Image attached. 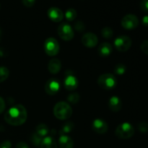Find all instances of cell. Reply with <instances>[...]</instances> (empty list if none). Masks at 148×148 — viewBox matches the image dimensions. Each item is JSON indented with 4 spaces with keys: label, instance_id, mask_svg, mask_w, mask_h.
I'll return each mask as SVG.
<instances>
[{
    "label": "cell",
    "instance_id": "6da1fadb",
    "mask_svg": "<svg viewBox=\"0 0 148 148\" xmlns=\"http://www.w3.org/2000/svg\"><path fill=\"white\" fill-rule=\"evenodd\" d=\"M27 118V113L23 105L17 104L10 108L4 114L6 122L12 126H20L24 124Z\"/></svg>",
    "mask_w": 148,
    "mask_h": 148
},
{
    "label": "cell",
    "instance_id": "7a4b0ae2",
    "mask_svg": "<svg viewBox=\"0 0 148 148\" xmlns=\"http://www.w3.org/2000/svg\"><path fill=\"white\" fill-rule=\"evenodd\" d=\"M53 114L58 119L66 120L72 116V109L69 103L61 101L55 105L53 108Z\"/></svg>",
    "mask_w": 148,
    "mask_h": 148
},
{
    "label": "cell",
    "instance_id": "3957f363",
    "mask_svg": "<svg viewBox=\"0 0 148 148\" xmlns=\"http://www.w3.org/2000/svg\"><path fill=\"white\" fill-rule=\"evenodd\" d=\"M134 129L130 123L124 122L119 124L116 130L115 134L119 139L127 140L134 135Z\"/></svg>",
    "mask_w": 148,
    "mask_h": 148
},
{
    "label": "cell",
    "instance_id": "277c9868",
    "mask_svg": "<svg viewBox=\"0 0 148 148\" xmlns=\"http://www.w3.org/2000/svg\"><path fill=\"white\" fill-rule=\"evenodd\" d=\"M98 84L103 89L112 90L116 86L117 80L112 74H103L98 77Z\"/></svg>",
    "mask_w": 148,
    "mask_h": 148
},
{
    "label": "cell",
    "instance_id": "5b68a950",
    "mask_svg": "<svg viewBox=\"0 0 148 148\" xmlns=\"http://www.w3.org/2000/svg\"><path fill=\"white\" fill-rule=\"evenodd\" d=\"M59 42L53 38H49L44 42V51L47 55L54 56L59 52Z\"/></svg>",
    "mask_w": 148,
    "mask_h": 148
},
{
    "label": "cell",
    "instance_id": "8992f818",
    "mask_svg": "<svg viewBox=\"0 0 148 148\" xmlns=\"http://www.w3.org/2000/svg\"><path fill=\"white\" fill-rule=\"evenodd\" d=\"M59 37L64 40L69 41L74 38V31L69 24L66 23H62L59 25L57 29Z\"/></svg>",
    "mask_w": 148,
    "mask_h": 148
},
{
    "label": "cell",
    "instance_id": "52a82bcc",
    "mask_svg": "<svg viewBox=\"0 0 148 148\" xmlns=\"http://www.w3.org/2000/svg\"><path fill=\"white\" fill-rule=\"evenodd\" d=\"M132 44V39L130 37L126 36H121L116 38L114 40V46L115 48L121 52L127 51Z\"/></svg>",
    "mask_w": 148,
    "mask_h": 148
},
{
    "label": "cell",
    "instance_id": "ba28073f",
    "mask_svg": "<svg viewBox=\"0 0 148 148\" xmlns=\"http://www.w3.org/2000/svg\"><path fill=\"white\" fill-rule=\"evenodd\" d=\"M121 23L122 27L126 30H134L138 26L139 20L134 14H129L123 17Z\"/></svg>",
    "mask_w": 148,
    "mask_h": 148
},
{
    "label": "cell",
    "instance_id": "9c48e42d",
    "mask_svg": "<svg viewBox=\"0 0 148 148\" xmlns=\"http://www.w3.org/2000/svg\"><path fill=\"white\" fill-rule=\"evenodd\" d=\"M60 87L61 85L59 79L51 78L46 82L45 85V91L48 95H54L59 92Z\"/></svg>",
    "mask_w": 148,
    "mask_h": 148
},
{
    "label": "cell",
    "instance_id": "30bf717a",
    "mask_svg": "<svg viewBox=\"0 0 148 148\" xmlns=\"http://www.w3.org/2000/svg\"><path fill=\"white\" fill-rule=\"evenodd\" d=\"M92 129L95 132L100 134H103L107 132L108 130V126L104 120L101 119H97L92 121Z\"/></svg>",
    "mask_w": 148,
    "mask_h": 148
},
{
    "label": "cell",
    "instance_id": "8fae6325",
    "mask_svg": "<svg viewBox=\"0 0 148 148\" xmlns=\"http://www.w3.org/2000/svg\"><path fill=\"white\" fill-rule=\"evenodd\" d=\"M98 37L92 33H87L82 36V43L88 48H94L98 44Z\"/></svg>",
    "mask_w": 148,
    "mask_h": 148
},
{
    "label": "cell",
    "instance_id": "7c38bea8",
    "mask_svg": "<svg viewBox=\"0 0 148 148\" xmlns=\"http://www.w3.org/2000/svg\"><path fill=\"white\" fill-rule=\"evenodd\" d=\"M48 16L49 19L54 23L61 22L64 18L63 12L58 7H51L48 10Z\"/></svg>",
    "mask_w": 148,
    "mask_h": 148
},
{
    "label": "cell",
    "instance_id": "4fadbf2b",
    "mask_svg": "<svg viewBox=\"0 0 148 148\" xmlns=\"http://www.w3.org/2000/svg\"><path fill=\"white\" fill-rule=\"evenodd\" d=\"M64 86L66 90L69 91H73L77 88L79 82L75 76L72 75H66L64 80Z\"/></svg>",
    "mask_w": 148,
    "mask_h": 148
},
{
    "label": "cell",
    "instance_id": "5bb4252c",
    "mask_svg": "<svg viewBox=\"0 0 148 148\" xmlns=\"http://www.w3.org/2000/svg\"><path fill=\"white\" fill-rule=\"evenodd\" d=\"M113 48L110 43H103L99 46L98 49V54L101 57H108L112 53Z\"/></svg>",
    "mask_w": 148,
    "mask_h": 148
},
{
    "label": "cell",
    "instance_id": "9a60e30c",
    "mask_svg": "<svg viewBox=\"0 0 148 148\" xmlns=\"http://www.w3.org/2000/svg\"><path fill=\"white\" fill-rule=\"evenodd\" d=\"M108 107L111 111L114 112L119 111L122 107L121 99L117 96H112L108 101Z\"/></svg>",
    "mask_w": 148,
    "mask_h": 148
},
{
    "label": "cell",
    "instance_id": "2e32d148",
    "mask_svg": "<svg viewBox=\"0 0 148 148\" xmlns=\"http://www.w3.org/2000/svg\"><path fill=\"white\" fill-rule=\"evenodd\" d=\"M62 68V63L60 60L56 58H53L49 61V65H48V69H49V72L51 74H57Z\"/></svg>",
    "mask_w": 148,
    "mask_h": 148
},
{
    "label": "cell",
    "instance_id": "e0dca14e",
    "mask_svg": "<svg viewBox=\"0 0 148 148\" xmlns=\"http://www.w3.org/2000/svg\"><path fill=\"white\" fill-rule=\"evenodd\" d=\"M60 148H73L74 141L70 137L67 135H61L59 140Z\"/></svg>",
    "mask_w": 148,
    "mask_h": 148
},
{
    "label": "cell",
    "instance_id": "ac0fdd59",
    "mask_svg": "<svg viewBox=\"0 0 148 148\" xmlns=\"http://www.w3.org/2000/svg\"><path fill=\"white\" fill-rule=\"evenodd\" d=\"M40 147V148H57V144L53 137H46L42 140Z\"/></svg>",
    "mask_w": 148,
    "mask_h": 148
},
{
    "label": "cell",
    "instance_id": "d6986e66",
    "mask_svg": "<svg viewBox=\"0 0 148 148\" xmlns=\"http://www.w3.org/2000/svg\"><path fill=\"white\" fill-rule=\"evenodd\" d=\"M49 132V129L47 125L44 124H40L36 127V132L38 134L39 136H40L41 137H44L45 136H46L48 134Z\"/></svg>",
    "mask_w": 148,
    "mask_h": 148
},
{
    "label": "cell",
    "instance_id": "ffe728a7",
    "mask_svg": "<svg viewBox=\"0 0 148 148\" xmlns=\"http://www.w3.org/2000/svg\"><path fill=\"white\" fill-rule=\"evenodd\" d=\"M43 139V137L39 136L37 133L34 132L30 137V141L36 147H39V146H40Z\"/></svg>",
    "mask_w": 148,
    "mask_h": 148
},
{
    "label": "cell",
    "instance_id": "44dd1931",
    "mask_svg": "<svg viewBox=\"0 0 148 148\" xmlns=\"http://www.w3.org/2000/svg\"><path fill=\"white\" fill-rule=\"evenodd\" d=\"M77 12L75 9L69 8L66 10V13H65V17L68 21H73L75 18L77 17Z\"/></svg>",
    "mask_w": 148,
    "mask_h": 148
},
{
    "label": "cell",
    "instance_id": "7402d4cb",
    "mask_svg": "<svg viewBox=\"0 0 148 148\" xmlns=\"http://www.w3.org/2000/svg\"><path fill=\"white\" fill-rule=\"evenodd\" d=\"M10 75V71L5 66H0V82L5 81Z\"/></svg>",
    "mask_w": 148,
    "mask_h": 148
},
{
    "label": "cell",
    "instance_id": "603a6c76",
    "mask_svg": "<svg viewBox=\"0 0 148 148\" xmlns=\"http://www.w3.org/2000/svg\"><path fill=\"white\" fill-rule=\"evenodd\" d=\"M74 128V124L72 122H66L64 124L61 130V134L62 135H66V134L69 133Z\"/></svg>",
    "mask_w": 148,
    "mask_h": 148
},
{
    "label": "cell",
    "instance_id": "cb8c5ba5",
    "mask_svg": "<svg viewBox=\"0 0 148 148\" xmlns=\"http://www.w3.org/2000/svg\"><path fill=\"white\" fill-rule=\"evenodd\" d=\"M126 70H127V67H126L125 65L123 64H120V63L116 65L115 67H114V69L115 74H116V75H124V74L125 73Z\"/></svg>",
    "mask_w": 148,
    "mask_h": 148
},
{
    "label": "cell",
    "instance_id": "d4e9b609",
    "mask_svg": "<svg viewBox=\"0 0 148 148\" xmlns=\"http://www.w3.org/2000/svg\"><path fill=\"white\" fill-rule=\"evenodd\" d=\"M79 95L77 92H72V93L69 94L67 97V100L70 103L72 104H76L79 102Z\"/></svg>",
    "mask_w": 148,
    "mask_h": 148
},
{
    "label": "cell",
    "instance_id": "484cf974",
    "mask_svg": "<svg viewBox=\"0 0 148 148\" xmlns=\"http://www.w3.org/2000/svg\"><path fill=\"white\" fill-rule=\"evenodd\" d=\"M101 35L105 38H111L113 36V30L111 27H105L101 30Z\"/></svg>",
    "mask_w": 148,
    "mask_h": 148
},
{
    "label": "cell",
    "instance_id": "4316f807",
    "mask_svg": "<svg viewBox=\"0 0 148 148\" xmlns=\"http://www.w3.org/2000/svg\"><path fill=\"white\" fill-rule=\"evenodd\" d=\"M138 129L142 133H147L148 132V123L143 121L138 125Z\"/></svg>",
    "mask_w": 148,
    "mask_h": 148
},
{
    "label": "cell",
    "instance_id": "83f0119b",
    "mask_svg": "<svg viewBox=\"0 0 148 148\" xmlns=\"http://www.w3.org/2000/svg\"><path fill=\"white\" fill-rule=\"evenodd\" d=\"M140 49L143 51V53L148 55V40H145L142 43Z\"/></svg>",
    "mask_w": 148,
    "mask_h": 148
},
{
    "label": "cell",
    "instance_id": "f1b7e54d",
    "mask_svg": "<svg viewBox=\"0 0 148 148\" xmlns=\"http://www.w3.org/2000/svg\"><path fill=\"white\" fill-rule=\"evenodd\" d=\"M75 28L77 31H82V30H85V25H84V23L82 22L77 21L75 24Z\"/></svg>",
    "mask_w": 148,
    "mask_h": 148
},
{
    "label": "cell",
    "instance_id": "f546056e",
    "mask_svg": "<svg viewBox=\"0 0 148 148\" xmlns=\"http://www.w3.org/2000/svg\"><path fill=\"white\" fill-rule=\"evenodd\" d=\"M36 0H22V3L26 7H31L35 4Z\"/></svg>",
    "mask_w": 148,
    "mask_h": 148
},
{
    "label": "cell",
    "instance_id": "4dcf8cb0",
    "mask_svg": "<svg viewBox=\"0 0 148 148\" xmlns=\"http://www.w3.org/2000/svg\"><path fill=\"white\" fill-rule=\"evenodd\" d=\"M140 7L142 10L145 12H148V1L147 0H143L140 4Z\"/></svg>",
    "mask_w": 148,
    "mask_h": 148
},
{
    "label": "cell",
    "instance_id": "1f68e13d",
    "mask_svg": "<svg viewBox=\"0 0 148 148\" xmlns=\"http://www.w3.org/2000/svg\"><path fill=\"white\" fill-rule=\"evenodd\" d=\"M12 144L10 141H4L0 144V148H11Z\"/></svg>",
    "mask_w": 148,
    "mask_h": 148
},
{
    "label": "cell",
    "instance_id": "d6a6232c",
    "mask_svg": "<svg viewBox=\"0 0 148 148\" xmlns=\"http://www.w3.org/2000/svg\"><path fill=\"white\" fill-rule=\"evenodd\" d=\"M5 109V102L1 97H0V114L3 112Z\"/></svg>",
    "mask_w": 148,
    "mask_h": 148
},
{
    "label": "cell",
    "instance_id": "836d02e7",
    "mask_svg": "<svg viewBox=\"0 0 148 148\" xmlns=\"http://www.w3.org/2000/svg\"><path fill=\"white\" fill-rule=\"evenodd\" d=\"M15 148H29V147L25 142H20V143L16 145Z\"/></svg>",
    "mask_w": 148,
    "mask_h": 148
},
{
    "label": "cell",
    "instance_id": "e575fe53",
    "mask_svg": "<svg viewBox=\"0 0 148 148\" xmlns=\"http://www.w3.org/2000/svg\"><path fill=\"white\" fill-rule=\"evenodd\" d=\"M142 23L145 27H148V15L144 16V17L142 20Z\"/></svg>",
    "mask_w": 148,
    "mask_h": 148
},
{
    "label": "cell",
    "instance_id": "d590c367",
    "mask_svg": "<svg viewBox=\"0 0 148 148\" xmlns=\"http://www.w3.org/2000/svg\"><path fill=\"white\" fill-rule=\"evenodd\" d=\"M7 52L4 51V49H3V48H0V56L1 57H4V56H7Z\"/></svg>",
    "mask_w": 148,
    "mask_h": 148
},
{
    "label": "cell",
    "instance_id": "8d00e7d4",
    "mask_svg": "<svg viewBox=\"0 0 148 148\" xmlns=\"http://www.w3.org/2000/svg\"><path fill=\"white\" fill-rule=\"evenodd\" d=\"M1 29H0V41H1Z\"/></svg>",
    "mask_w": 148,
    "mask_h": 148
},
{
    "label": "cell",
    "instance_id": "74e56055",
    "mask_svg": "<svg viewBox=\"0 0 148 148\" xmlns=\"http://www.w3.org/2000/svg\"><path fill=\"white\" fill-rule=\"evenodd\" d=\"M0 7H1V6H0Z\"/></svg>",
    "mask_w": 148,
    "mask_h": 148
},
{
    "label": "cell",
    "instance_id": "f35d334b",
    "mask_svg": "<svg viewBox=\"0 0 148 148\" xmlns=\"http://www.w3.org/2000/svg\"><path fill=\"white\" fill-rule=\"evenodd\" d=\"M147 1H148V0H147Z\"/></svg>",
    "mask_w": 148,
    "mask_h": 148
}]
</instances>
